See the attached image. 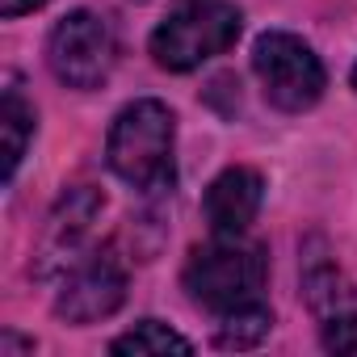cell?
<instances>
[{
  "instance_id": "6da1fadb",
  "label": "cell",
  "mask_w": 357,
  "mask_h": 357,
  "mask_svg": "<svg viewBox=\"0 0 357 357\" xmlns=\"http://www.w3.org/2000/svg\"><path fill=\"white\" fill-rule=\"evenodd\" d=\"M105 164L139 194H168L176 185V114L155 97L122 105L105 135Z\"/></svg>"
},
{
  "instance_id": "7a4b0ae2",
  "label": "cell",
  "mask_w": 357,
  "mask_h": 357,
  "mask_svg": "<svg viewBox=\"0 0 357 357\" xmlns=\"http://www.w3.org/2000/svg\"><path fill=\"white\" fill-rule=\"evenodd\" d=\"M265 282H269V252L248 236H211L190 252L181 269V286L190 303L211 315L257 303Z\"/></svg>"
},
{
  "instance_id": "3957f363",
  "label": "cell",
  "mask_w": 357,
  "mask_h": 357,
  "mask_svg": "<svg viewBox=\"0 0 357 357\" xmlns=\"http://www.w3.org/2000/svg\"><path fill=\"white\" fill-rule=\"evenodd\" d=\"M240 34H244V13L231 0H194L151 30L147 55L164 72H194L215 55L231 51Z\"/></svg>"
},
{
  "instance_id": "277c9868",
  "label": "cell",
  "mask_w": 357,
  "mask_h": 357,
  "mask_svg": "<svg viewBox=\"0 0 357 357\" xmlns=\"http://www.w3.org/2000/svg\"><path fill=\"white\" fill-rule=\"evenodd\" d=\"M252 72L265 89V101L282 114H307L319 105L328 89L324 59L311 43H303L290 30H265L252 43Z\"/></svg>"
},
{
  "instance_id": "5b68a950",
  "label": "cell",
  "mask_w": 357,
  "mask_h": 357,
  "mask_svg": "<svg viewBox=\"0 0 357 357\" xmlns=\"http://www.w3.org/2000/svg\"><path fill=\"white\" fill-rule=\"evenodd\" d=\"M118 63V38L114 26L93 9L63 13L47 34V68L59 84L76 93H93L109 80Z\"/></svg>"
},
{
  "instance_id": "8992f818",
  "label": "cell",
  "mask_w": 357,
  "mask_h": 357,
  "mask_svg": "<svg viewBox=\"0 0 357 357\" xmlns=\"http://www.w3.org/2000/svg\"><path fill=\"white\" fill-rule=\"evenodd\" d=\"M105 211V194L97 185H68L59 194V202L51 206V215L43 219V231L34 240V257H30V273L34 278H59L68 273L80 257L84 244L93 236V223Z\"/></svg>"
},
{
  "instance_id": "52a82bcc",
  "label": "cell",
  "mask_w": 357,
  "mask_h": 357,
  "mask_svg": "<svg viewBox=\"0 0 357 357\" xmlns=\"http://www.w3.org/2000/svg\"><path fill=\"white\" fill-rule=\"evenodd\" d=\"M126 286H130L126 261L118 257L114 244H105L97 252H84L63 273V282L55 290V315L63 324H76V328L101 324L126 303Z\"/></svg>"
},
{
  "instance_id": "ba28073f",
  "label": "cell",
  "mask_w": 357,
  "mask_h": 357,
  "mask_svg": "<svg viewBox=\"0 0 357 357\" xmlns=\"http://www.w3.org/2000/svg\"><path fill=\"white\" fill-rule=\"evenodd\" d=\"M265 202V176L248 164L223 168L202 194V215L211 223V236H248Z\"/></svg>"
},
{
  "instance_id": "9c48e42d",
  "label": "cell",
  "mask_w": 357,
  "mask_h": 357,
  "mask_svg": "<svg viewBox=\"0 0 357 357\" xmlns=\"http://www.w3.org/2000/svg\"><path fill=\"white\" fill-rule=\"evenodd\" d=\"M303 298L311 307V315L324 328H340V324H357V286L336 269V261L328 252H311V244L303 248Z\"/></svg>"
},
{
  "instance_id": "30bf717a",
  "label": "cell",
  "mask_w": 357,
  "mask_h": 357,
  "mask_svg": "<svg viewBox=\"0 0 357 357\" xmlns=\"http://www.w3.org/2000/svg\"><path fill=\"white\" fill-rule=\"evenodd\" d=\"M38 130V109L26 97L22 80L9 76L5 80V101H0V135H5V185H13V176L26 160V147Z\"/></svg>"
},
{
  "instance_id": "8fae6325",
  "label": "cell",
  "mask_w": 357,
  "mask_h": 357,
  "mask_svg": "<svg viewBox=\"0 0 357 357\" xmlns=\"http://www.w3.org/2000/svg\"><path fill=\"white\" fill-rule=\"evenodd\" d=\"M215 319H219V324H215V344H219V349H257V344L273 332V311H269L265 298L244 303V307H236V311H223V315H215Z\"/></svg>"
},
{
  "instance_id": "7c38bea8",
  "label": "cell",
  "mask_w": 357,
  "mask_h": 357,
  "mask_svg": "<svg viewBox=\"0 0 357 357\" xmlns=\"http://www.w3.org/2000/svg\"><path fill=\"white\" fill-rule=\"evenodd\" d=\"M109 353H130V357H147V353H194V340H185L176 328H168L164 319H139L130 332L109 340Z\"/></svg>"
},
{
  "instance_id": "4fadbf2b",
  "label": "cell",
  "mask_w": 357,
  "mask_h": 357,
  "mask_svg": "<svg viewBox=\"0 0 357 357\" xmlns=\"http://www.w3.org/2000/svg\"><path fill=\"white\" fill-rule=\"evenodd\" d=\"M34 349H38L34 336H17L13 328L0 332V357H17V353H34Z\"/></svg>"
},
{
  "instance_id": "5bb4252c",
  "label": "cell",
  "mask_w": 357,
  "mask_h": 357,
  "mask_svg": "<svg viewBox=\"0 0 357 357\" xmlns=\"http://www.w3.org/2000/svg\"><path fill=\"white\" fill-rule=\"evenodd\" d=\"M43 5H51V0H0V13H5V22H17V17L34 13Z\"/></svg>"
},
{
  "instance_id": "9a60e30c",
  "label": "cell",
  "mask_w": 357,
  "mask_h": 357,
  "mask_svg": "<svg viewBox=\"0 0 357 357\" xmlns=\"http://www.w3.org/2000/svg\"><path fill=\"white\" fill-rule=\"evenodd\" d=\"M349 80H353V89H357V63H353V76H349Z\"/></svg>"
}]
</instances>
